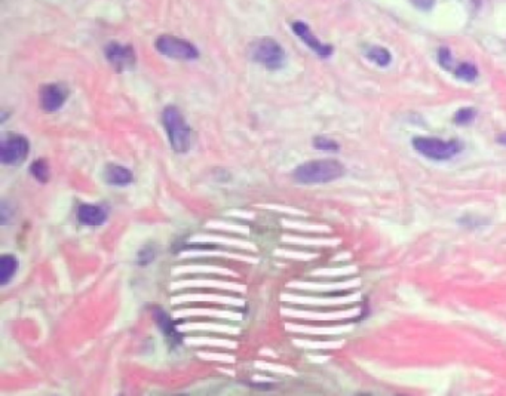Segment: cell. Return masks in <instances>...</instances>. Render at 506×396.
Segmentation results:
<instances>
[{"instance_id": "obj_7", "label": "cell", "mask_w": 506, "mask_h": 396, "mask_svg": "<svg viewBox=\"0 0 506 396\" xmlns=\"http://www.w3.org/2000/svg\"><path fill=\"white\" fill-rule=\"evenodd\" d=\"M106 58L119 73L132 68L137 60L132 46L120 45L116 42H112L106 46Z\"/></svg>"}, {"instance_id": "obj_16", "label": "cell", "mask_w": 506, "mask_h": 396, "mask_svg": "<svg viewBox=\"0 0 506 396\" xmlns=\"http://www.w3.org/2000/svg\"><path fill=\"white\" fill-rule=\"evenodd\" d=\"M455 75H456V77H459L464 82H474L478 76V70L474 64L462 63L455 70Z\"/></svg>"}, {"instance_id": "obj_19", "label": "cell", "mask_w": 506, "mask_h": 396, "mask_svg": "<svg viewBox=\"0 0 506 396\" xmlns=\"http://www.w3.org/2000/svg\"><path fill=\"white\" fill-rule=\"evenodd\" d=\"M155 257H156V251L153 248L144 247L139 254V263L140 264H148L150 262H153Z\"/></svg>"}, {"instance_id": "obj_4", "label": "cell", "mask_w": 506, "mask_h": 396, "mask_svg": "<svg viewBox=\"0 0 506 396\" xmlns=\"http://www.w3.org/2000/svg\"><path fill=\"white\" fill-rule=\"evenodd\" d=\"M250 57L253 61L265 65L269 70H279L285 63V52L273 39L255 40L250 46Z\"/></svg>"}, {"instance_id": "obj_8", "label": "cell", "mask_w": 506, "mask_h": 396, "mask_svg": "<svg viewBox=\"0 0 506 396\" xmlns=\"http://www.w3.org/2000/svg\"><path fill=\"white\" fill-rule=\"evenodd\" d=\"M40 107L48 113L60 110L68 97V91L61 84H49L40 88Z\"/></svg>"}, {"instance_id": "obj_21", "label": "cell", "mask_w": 506, "mask_h": 396, "mask_svg": "<svg viewBox=\"0 0 506 396\" xmlns=\"http://www.w3.org/2000/svg\"><path fill=\"white\" fill-rule=\"evenodd\" d=\"M412 2L420 9H431L434 5V0H412Z\"/></svg>"}, {"instance_id": "obj_5", "label": "cell", "mask_w": 506, "mask_h": 396, "mask_svg": "<svg viewBox=\"0 0 506 396\" xmlns=\"http://www.w3.org/2000/svg\"><path fill=\"white\" fill-rule=\"evenodd\" d=\"M155 46L162 56L175 60H196L199 57V51L194 44L171 34L159 36Z\"/></svg>"}, {"instance_id": "obj_9", "label": "cell", "mask_w": 506, "mask_h": 396, "mask_svg": "<svg viewBox=\"0 0 506 396\" xmlns=\"http://www.w3.org/2000/svg\"><path fill=\"white\" fill-rule=\"evenodd\" d=\"M293 32L298 36L300 40H303L306 44V46H309L313 52H317L320 57L322 58H328L333 53V48L330 45H325L317 39V36L312 33V30L309 29V25L302 23V21H296L291 24Z\"/></svg>"}, {"instance_id": "obj_22", "label": "cell", "mask_w": 506, "mask_h": 396, "mask_svg": "<svg viewBox=\"0 0 506 396\" xmlns=\"http://www.w3.org/2000/svg\"><path fill=\"white\" fill-rule=\"evenodd\" d=\"M498 141H499L500 144H506V134L499 135V136H498Z\"/></svg>"}, {"instance_id": "obj_11", "label": "cell", "mask_w": 506, "mask_h": 396, "mask_svg": "<svg viewBox=\"0 0 506 396\" xmlns=\"http://www.w3.org/2000/svg\"><path fill=\"white\" fill-rule=\"evenodd\" d=\"M77 220L89 227H100L107 220V211L100 205L84 203L77 208Z\"/></svg>"}, {"instance_id": "obj_1", "label": "cell", "mask_w": 506, "mask_h": 396, "mask_svg": "<svg viewBox=\"0 0 506 396\" xmlns=\"http://www.w3.org/2000/svg\"><path fill=\"white\" fill-rule=\"evenodd\" d=\"M343 163L336 159L309 160L297 167L293 172L294 180L300 184H325L336 181L345 175Z\"/></svg>"}, {"instance_id": "obj_3", "label": "cell", "mask_w": 506, "mask_h": 396, "mask_svg": "<svg viewBox=\"0 0 506 396\" xmlns=\"http://www.w3.org/2000/svg\"><path fill=\"white\" fill-rule=\"evenodd\" d=\"M413 147L417 153L431 160H450L460 153L462 144L457 140L444 141L431 136H417L413 140Z\"/></svg>"}, {"instance_id": "obj_13", "label": "cell", "mask_w": 506, "mask_h": 396, "mask_svg": "<svg viewBox=\"0 0 506 396\" xmlns=\"http://www.w3.org/2000/svg\"><path fill=\"white\" fill-rule=\"evenodd\" d=\"M18 269V260L15 255H2L0 257V283L4 286L9 283V281L15 275V272Z\"/></svg>"}, {"instance_id": "obj_6", "label": "cell", "mask_w": 506, "mask_h": 396, "mask_svg": "<svg viewBox=\"0 0 506 396\" xmlns=\"http://www.w3.org/2000/svg\"><path fill=\"white\" fill-rule=\"evenodd\" d=\"M30 152L29 140L24 135H8L0 146V162L4 165H20Z\"/></svg>"}, {"instance_id": "obj_17", "label": "cell", "mask_w": 506, "mask_h": 396, "mask_svg": "<svg viewBox=\"0 0 506 396\" xmlns=\"http://www.w3.org/2000/svg\"><path fill=\"white\" fill-rule=\"evenodd\" d=\"M313 147L322 150V152H337L339 150V144L324 135H318L313 139Z\"/></svg>"}, {"instance_id": "obj_12", "label": "cell", "mask_w": 506, "mask_h": 396, "mask_svg": "<svg viewBox=\"0 0 506 396\" xmlns=\"http://www.w3.org/2000/svg\"><path fill=\"white\" fill-rule=\"evenodd\" d=\"M104 180L118 187L128 186L134 181V174L122 165H115V163H108L104 171Z\"/></svg>"}, {"instance_id": "obj_20", "label": "cell", "mask_w": 506, "mask_h": 396, "mask_svg": "<svg viewBox=\"0 0 506 396\" xmlns=\"http://www.w3.org/2000/svg\"><path fill=\"white\" fill-rule=\"evenodd\" d=\"M438 60H440V64L447 68V70H450L451 68V64H453V58H451V53L447 48H443L438 53Z\"/></svg>"}, {"instance_id": "obj_14", "label": "cell", "mask_w": 506, "mask_h": 396, "mask_svg": "<svg viewBox=\"0 0 506 396\" xmlns=\"http://www.w3.org/2000/svg\"><path fill=\"white\" fill-rule=\"evenodd\" d=\"M367 57L370 58L372 61H374L376 64H379L380 67H386L391 64L392 61V56L391 52L381 46H372L370 49L367 51Z\"/></svg>"}, {"instance_id": "obj_2", "label": "cell", "mask_w": 506, "mask_h": 396, "mask_svg": "<svg viewBox=\"0 0 506 396\" xmlns=\"http://www.w3.org/2000/svg\"><path fill=\"white\" fill-rule=\"evenodd\" d=\"M162 122L171 147L175 153H186L191 147V129L187 127L186 120L179 108L174 106L165 107L162 113Z\"/></svg>"}, {"instance_id": "obj_15", "label": "cell", "mask_w": 506, "mask_h": 396, "mask_svg": "<svg viewBox=\"0 0 506 396\" xmlns=\"http://www.w3.org/2000/svg\"><path fill=\"white\" fill-rule=\"evenodd\" d=\"M30 174L40 183H48L49 181V165L45 159H37L32 163Z\"/></svg>"}, {"instance_id": "obj_18", "label": "cell", "mask_w": 506, "mask_h": 396, "mask_svg": "<svg viewBox=\"0 0 506 396\" xmlns=\"http://www.w3.org/2000/svg\"><path fill=\"white\" fill-rule=\"evenodd\" d=\"M476 116V112L474 110V108H460V110L455 115V122L457 125H468L471 124V122L475 119Z\"/></svg>"}, {"instance_id": "obj_10", "label": "cell", "mask_w": 506, "mask_h": 396, "mask_svg": "<svg viewBox=\"0 0 506 396\" xmlns=\"http://www.w3.org/2000/svg\"><path fill=\"white\" fill-rule=\"evenodd\" d=\"M153 318L168 343L171 346H182L183 337L179 333V330H177L175 321L168 315V313L165 310H162L160 307H156L153 310Z\"/></svg>"}]
</instances>
